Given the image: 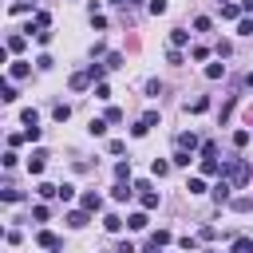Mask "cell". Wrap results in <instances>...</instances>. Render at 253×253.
<instances>
[{
	"label": "cell",
	"mask_w": 253,
	"mask_h": 253,
	"mask_svg": "<svg viewBox=\"0 0 253 253\" xmlns=\"http://www.w3.org/2000/svg\"><path fill=\"white\" fill-rule=\"evenodd\" d=\"M12 4H20V0H12Z\"/></svg>",
	"instance_id": "54"
},
{
	"label": "cell",
	"mask_w": 253,
	"mask_h": 253,
	"mask_svg": "<svg viewBox=\"0 0 253 253\" xmlns=\"http://www.w3.org/2000/svg\"><path fill=\"white\" fill-rule=\"evenodd\" d=\"M217 4H229V0H217Z\"/></svg>",
	"instance_id": "53"
},
{
	"label": "cell",
	"mask_w": 253,
	"mask_h": 253,
	"mask_svg": "<svg viewBox=\"0 0 253 253\" xmlns=\"http://www.w3.org/2000/svg\"><path fill=\"white\" fill-rule=\"evenodd\" d=\"M8 51H24V36H8Z\"/></svg>",
	"instance_id": "34"
},
{
	"label": "cell",
	"mask_w": 253,
	"mask_h": 253,
	"mask_svg": "<svg viewBox=\"0 0 253 253\" xmlns=\"http://www.w3.org/2000/svg\"><path fill=\"white\" fill-rule=\"evenodd\" d=\"M146 253H158V249H154V245H146Z\"/></svg>",
	"instance_id": "50"
},
{
	"label": "cell",
	"mask_w": 253,
	"mask_h": 253,
	"mask_svg": "<svg viewBox=\"0 0 253 253\" xmlns=\"http://www.w3.org/2000/svg\"><path fill=\"white\" fill-rule=\"evenodd\" d=\"M59 198H63V202H71V198H75V186H67V182H63V186H59Z\"/></svg>",
	"instance_id": "44"
},
{
	"label": "cell",
	"mask_w": 253,
	"mask_h": 253,
	"mask_svg": "<svg viewBox=\"0 0 253 253\" xmlns=\"http://www.w3.org/2000/svg\"><path fill=\"white\" fill-rule=\"evenodd\" d=\"M91 24H95V28L103 32V28H107V16H103V12H91Z\"/></svg>",
	"instance_id": "39"
},
{
	"label": "cell",
	"mask_w": 253,
	"mask_h": 253,
	"mask_svg": "<svg viewBox=\"0 0 253 253\" xmlns=\"http://www.w3.org/2000/svg\"><path fill=\"white\" fill-rule=\"evenodd\" d=\"M154 123H158V111H146V115H142V119H138V123L130 126V134H134V138H142V134H146V130H150Z\"/></svg>",
	"instance_id": "5"
},
{
	"label": "cell",
	"mask_w": 253,
	"mask_h": 253,
	"mask_svg": "<svg viewBox=\"0 0 253 253\" xmlns=\"http://www.w3.org/2000/svg\"><path fill=\"white\" fill-rule=\"evenodd\" d=\"M79 210H87V213H99V210H103V198H99L95 190H87V194L79 198Z\"/></svg>",
	"instance_id": "6"
},
{
	"label": "cell",
	"mask_w": 253,
	"mask_h": 253,
	"mask_svg": "<svg viewBox=\"0 0 253 253\" xmlns=\"http://www.w3.org/2000/svg\"><path fill=\"white\" fill-rule=\"evenodd\" d=\"M233 146H249V130H233Z\"/></svg>",
	"instance_id": "36"
},
{
	"label": "cell",
	"mask_w": 253,
	"mask_h": 253,
	"mask_svg": "<svg viewBox=\"0 0 253 253\" xmlns=\"http://www.w3.org/2000/svg\"><path fill=\"white\" fill-rule=\"evenodd\" d=\"M0 99H4V103H16V87H12V83H4V91H0Z\"/></svg>",
	"instance_id": "35"
},
{
	"label": "cell",
	"mask_w": 253,
	"mask_h": 253,
	"mask_svg": "<svg viewBox=\"0 0 253 253\" xmlns=\"http://www.w3.org/2000/svg\"><path fill=\"white\" fill-rule=\"evenodd\" d=\"M87 221H91V213H87V210H71V213H67V225H71V229H83Z\"/></svg>",
	"instance_id": "9"
},
{
	"label": "cell",
	"mask_w": 253,
	"mask_h": 253,
	"mask_svg": "<svg viewBox=\"0 0 253 253\" xmlns=\"http://www.w3.org/2000/svg\"><path fill=\"white\" fill-rule=\"evenodd\" d=\"M32 217H36V221H47V217H51V210H47V206H36V210H32Z\"/></svg>",
	"instance_id": "37"
},
{
	"label": "cell",
	"mask_w": 253,
	"mask_h": 253,
	"mask_svg": "<svg viewBox=\"0 0 253 253\" xmlns=\"http://www.w3.org/2000/svg\"><path fill=\"white\" fill-rule=\"evenodd\" d=\"M28 71H32V67H28V63H24V59H16V63H12V67H8V75H12V79H24V75H28Z\"/></svg>",
	"instance_id": "20"
},
{
	"label": "cell",
	"mask_w": 253,
	"mask_h": 253,
	"mask_svg": "<svg viewBox=\"0 0 253 253\" xmlns=\"http://www.w3.org/2000/svg\"><path fill=\"white\" fill-rule=\"evenodd\" d=\"M103 71H107V63H91V67H87V75H91V83H103Z\"/></svg>",
	"instance_id": "24"
},
{
	"label": "cell",
	"mask_w": 253,
	"mask_h": 253,
	"mask_svg": "<svg viewBox=\"0 0 253 253\" xmlns=\"http://www.w3.org/2000/svg\"><path fill=\"white\" fill-rule=\"evenodd\" d=\"M115 178L119 182H130V162H115Z\"/></svg>",
	"instance_id": "27"
},
{
	"label": "cell",
	"mask_w": 253,
	"mask_h": 253,
	"mask_svg": "<svg viewBox=\"0 0 253 253\" xmlns=\"http://www.w3.org/2000/svg\"><path fill=\"white\" fill-rule=\"evenodd\" d=\"M249 174H253V170H249V162H245V158H229V162H221V178H229L233 186H245V182H249Z\"/></svg>",
	"instance_id": "1"
},
{
	"label": "cell",
	"mask_w": 253,
	"mask_h": 253,
	"mask_svg": "<svg viewBox=\"0 0 253 253\" xmlns=\"http://www.w3.org/2000/svg\"><path fill=\"white\" fill-rule=\"evenodd\" d=\"M103 229H107V233H119V229H123V217H119V213H107V217H103Z\"/></svg>",
	"instance_id": "17"
},
{
	"label": "cell",
	"mask_w": 253,
	"mask_h": 253,
	"mask_svg": "<svg viewBox=\"0 0 253 253\" xmlns=\"http://www.w3.org/2000/svg\"><path fill=\"white\" fill-rule=\"evenodd\" d=\"M225 75V63H206V79H221Z\"/></svg>",
	"instance_id": "25"
},
{
	"label": "cell",
	"mask_w": 253,
	"mask_h": 253,
	"mask_svg": "<svg viewBox=\"0 0 253 253\" xmlns=\"http://www.w3.org/2000/svg\"><path fill=\"white\" fill-rule=\"evenodd\" d=\"M87 130H91L95 138H103V134H107V119H91V126H87Z\"/></svg>",
	"instance_id": "26"
},
{
	"label": "cell",
	"mask_w": 253,
	"mask_h": 253,
	"mask_svg": "<svg viewBox=\"0 0 253 253\" xmlns=\"http://www.w3.org/2000/svg\"><path fill=\"white\" fill-rule=\"evenodd\" d=\"M210 28H213L210 16H198V20H194V32H210Z\"/></svg>",
	"instance_id": "31"
},
{
	"label": "cell",
	"mask_w": 253,
	"mask_h": 253,
	"mask_svg": "<svg viewBox=\"0 0 253 253\" xmlns=\"http://www.w3.org/2000/svg\"><path fill=\"white\" fill-rule=\"evenodd\" d=\"M107 123H123V111L119 107H107Z\"/></svg>",
	"instance_id": "43"
},
{
	"label": "cell",
	"mask_w": 253,
	"mask_h": 253,
	"mask_svg": "<svg viewBox=\"0 0 253 253\" xmlns=\"http://www.w3.org/2000/svg\"><path fill=\"white\" fill-rule=\"evenodd\" d=\"M241 87H253V71H245V75H241Z\"/></svg>",
	"instance_id": "47"
},
{
	"label": "cell",
	"mask_w": 253,
	"mask_h": 253,
	"mask_svg": "<svg viewBox=\"0 0 253 253\" xmlns=\"http://www.w3.org/2000/svg\"><path fill=\"white\" fill-rule=\"evenodd\" d=\"M107 67H123V55L119 51H107Z\"/></svg>",
	"instance_id": "40"
},
{
	"label": "cell",
	"mask_w": 253,
	"mask_h": 253,
	"mask_svg": "<svg viewBox=\"0 0 253 253\" xmlns=\"http://www.w3.org/2000/svg\"><path fill=\"white\" fill-rule=\"evenodd\" d=\"M36 241H40V249H47V253H59V249H63V237H55L51 229H40Z\"/></svg>",
	"instance_id": "4"
},
{
	"label": "cell",
	"mask_w": 253,
	"mask_h": 253,
	"mask_svg": "<svg viewBox=\"0 0 253 253\" xmlns=\"http://www.w3.org/2000/svg\"><path fill=\"white\" fill-rule=\"evenodd\" d=\"M95 99H111V87L107 83H95Z\"/></svg>",
	"instance_id": "42"
},
{
	"label": "cell",
	"mask_w": 253,
	"mask_h": 253,
	"mask_svg": "<svg viewBox=\"0 0 253 253\" xmlns=\"http://www.w3.org/2000/svg\"><path fill=\"white\" fill-rule=\"evenodd\" d=\"M115 4H119V8H134L138 0H115Z\"/></svg>",
	"instance_id": "48"
},
{
	"label": "cell",
	"mask_w": 253,
	"mask_h": 253,
	"mask_svg": "<svg viewBox=\"0 0 253 253\" xmlns=\"http://www.w3.org/2000/svg\"><path fill=\"white\" fill-rule=\"evenodd\" d=\"M150 174H154V178H166V174H170V162L154 158V162H150Z\"/></svg>",
	"instance_id": "22"
},
{
	"label": "cell",
	"mask_w": 253,
	"mask_h": 253,
	"mask_svg": "<svg viewBox=\"0 0 253 253\" xmlns=\"http://www.w3.org/2000/svg\"><path fill=\"white\" fill-rule=\"evenodd\" d=\"M67 83H71V91H83V87L91 83V75H87V71H75V75H71Z\"/></svg>",
	"instance_id": "14"
},
{
	"label": "cell",
	"mask_w": 253,
	"mask_h": 253,
	"mask_svg": "<svg viewBox=\"0 0 253 253\" xmlns=\"http://www.w3.org/2000/svg\"><path fill=\"white\" fill-rule=\"evenodd\" d=\"M241 12H253V0H241Z\"/></svg>",
	"instance_id": "49"
},
{
	"label": "cell",
	"mask_w": 253,
	"mask_h": 253,
	"mask_svg": "<svg viewBox=\"0 0 253 253\" xmlns=\"http://www.w3.org/2000/svg\"><path fill=\"white\" fill-rule=\"evenodd\" d=\"M198 237H202V241H213V237H217V229H213V225H202V233H198Z\"/></svg>",
	"instance_id": "45"
},
{
	"label": "cell",
	"mask_w": 253,
	"mask_h": 253,
	"mask_svg": "<svg viewBox=\"0 0 253 253\" xmlns=\"http://www.w3.org/2000/svg\"><path fill=\"white\" fill-rule=\"evenodd\" d=\"M186 190H190V194H206V178H190Z\"/></svg>",
	"instance_id": "33"
},
{
	"label": "cell",
	"mask_w": 253,
	"mask_h": 253,
	"mask_svg": "<svg viewBox=\"0 0 253 253\" xmlns=\"http://www.w3.org/2000/svg\"><path fill=\"white\" fill-rule=\"evenodd\" d=\"M0 198H4V202H20V190H16V186H12V182H8V186H4V190H0Z\"/></svg>",
	"instance_id": "30"
},
{
	"label": "cell",
	"mask_w": 253,
	"mask_h": 253,
	"mask_svg": "<svg viewBox=\"0 0 253 253\" xmlns=\"http://www.w3.org/2000/svg\"><path fill=\"white\" fill-rule=\"evenodd\" d=\"M36 4H40V0H32V8H36Z\"/></svg>",
	"instance_id": "52"
},
{
	"label": "cell",
	"mask_w": 253,
	"mask_h": 253,
	"mask_svg": "<svg viewBox=\"0 0 253 253\" xmlns=\"http://www.w3.org/2000/svg\"><path fill=\"white\" fill-rule=\"evenodd\" d=\"M142 198V210H158V194L154 190H146V194H138Z\"/></svg>",
	"instance_id": "28"
},
{
	"label": "cell",
	"mask_w": 253,
	"mask_h": 253,
	"mask_svg": "<svg viewBox=\"0 0 253 253\" xmlns=\"http://www.w3.org/2000/svg\"><path fill=\"white\" fill-rule=\"evenodd\" d=\"M237 36H253V16H241L237 20Z\"/></svg>",
	"instance_id": "29"
},
{
	"label": "cell",
	"mask_w": 253,
	"mask_h": 253,
	"mask_svg": "<svg viewBox=\"0 0 253 253\" xmlns=\"http://www.w3.org/2000/svg\"><path fill=\"white\" fill-rule=\"evenodd\" d=\"M43 166H47V150H36V154L28 158V170H32V174H43Z\"/></svg>",
	"instance_id": "7"
},
{
	"label": "cell",
	"mask_w": 253,
	"mask_h": 253,
	"mask_svg": "<svg viewBox=\"0 0 253 253\" xmlns=\"http://www.w3.org/2000/svg\"><path fill=\"white\" fill-rule=\"evenodd\" d=\"M174 150H182V154H194V150H202V142H198V134H194V130H182V134L174 138Z\"/></svg>",
	"instance_id": "2"
},
{
	"label": "cell",
	"mask_w": 253,
	"mask_h": 253,
	"mask_svg": "<svg viewBox=\"0 0 253 253\" xmlns=\"http://www.w3.org/2000/svg\"><path fill=\"white\" fill-rule=\"evenodd\" d=\"M36 194H40L43 202H51V198H59V186H51V182H40V186H36Z\"/></svg>",
	"instance_id": "12"
},
{
	"label": "cell",
	"mask_w": 253,
	"mask_h": 253,
	"mask_svg": "<svg viewBox=\"0 0 253 253\" xmlns=\"http://www.w3.org/2000/svg\"><path fill=\"white\" fill-rule=\"evenodd\" d=\"M202 174L206 178H221V162L217 158H202Z\"/></svg>",
	"instance_id": "11"
},
{
	"label": "cell",
	"mask_w": 253,
	"mask_h": 253,
	"mask_svg": "<svg viewBox=\"0 0 253 253\" xmlns=\"http://www.w3.org/2000/svg\"><path fill=\"white\" fill-rule=\"evenodd\" d=\"M186 40H190V32H186V28H174V32H170V47H182Z\"/></svg>",
	"instance_id": "19"
},
{
	"label": "cell",
	"mask_w": 253,
	"mask_h": 253,
	"mask_svg": "<svg viewBox=\"0 0 253 253\" xmlns=\"http://www.w3.org/2000/svg\"><path fill=\"white\" fill-rule=\"evenodd\" d=\"M166 63H174V67H178V63H182V51H178V47H170V51H166Z\"/></svg>",
	"instance_id": "41"
},
{
	"label": "cell",
	"mask_w": 253,
	"mask_h": 253,
	"mask_svg": "<svg viewBox=\"0 0 253 253\" xmlns=\"http://www.w3.org/2000/svg\"><path fill=\"white\" fill-rule=\"evenodd\" d=\"M126 225H130V229H146V225H150V217H146V213H130V217H126Z\"/></svg>",
	"instance_id": "23"
},
{
	"label": "cell",
	"mask_w": 253,
	"mask_h": 253,
	"mask_svg": "<svg viewBox=\"0 0 253 253\" xmlns=\"http://www.w3.org/2000/svg\"><path fill=\"white\" fill-rule=\"evenodd\" d=\"M221 20H241V4H221Z\"/></svg>",
	"instance_id": "18"
},
{
	"label": "cell",
	"mask_w": 253,
	"mask_h": 253,
	"mask_svg": "<svg viewBox=\"0 0 253 253\" xmlns=\"http://www.w3.org/2000/svg\"><path fill=\"white\" fill-rule=\"evenodd\" d=\"M130 194H134V186H130V182H115V186H111V198H115V202H126Z\"/></svg>",
	"instance_id": "8"
},
{
	"label": "cell",
	"mask_w": 253,
	"mask_h": 253,
	"mask_svg": "<svg viewBox=\"0 0 253 253\" xmlns=\"http://www.w3.org/2000/svg\"><path fill=\"white\" fill-rule=\"evenodd\" d=\"M115 253H138V249H134V245H130V241H123V245H119V249H115Z\"/></svg>",
	"instance_id": "46"
},
{
	"label": "cell",
	"mask_w": 253,
	"mask_h": 253,
	"mask_svg": "<svg viewBox=\"0 0 253 253\" xmlns=\"http://www.w3.org/2000/svg\"><path fill=\"white\" fill-rule=\"evenodd\" d=\"M146 8H150V16H162V12H166V0H150Z\"/></svg>",
	"instance_id": "38"
},
{
	"label": "cell",
	"mask_w": 253,
	"mask_h": 253,
	"mask_svg": "<svg viewBox=\"0 0 253 253\" xmlns=\"http://www.w3.org/2000/svg\"><path fill=\"white\" fill-rule=\"evenodd\" d=\"M186 111H194V115H202V111H210V99H206V95H198L194 103H186Z\"/></svg>",
	"instance_id": "21"
},
{
	"label": "cell",
	"mask_w": 253,
	"mask_h": 253,
	"mask_svg": "<svg viewBox=\"0 0 253 253\" xmlns=\"http://www.w3.org/2000/svg\"><path fill=\"white\" fill-rule=\"evenodd\" d=\"M51 119H55V123H67V119H71V107H67V103H55V107H51Z\"/></svg>",
	"instance_id": "15"
},
{
	"label": "cell",
	"mask_w": 253,
	"mask_h": 253,
	"mask_svg": "<svg viewBox=\"0 0 253 253\" xmlns=\"http://www.w3.org/2000/svg\"><path fill=\"white\" fill-rule=\"evenodd\" d=\"M202 253H213V249H202Z\"/></svg>",
	"instance_id": "51"
},
{
	"label": "cell",
	"mask_w": 253,
	"mask_h": 253,
	"mask_svg": "<svg viewBox=\"0 0 253 253\" xmlns=\"http://www.w3.org/2000/svg\"><path fill=\"white\" fill-rule=\"evenodd\" d=\"M229 210H233V213H249V210H253V198H233Z\"/></svg>",
	"instance_id": "16"
},
{
	"label": "cell",
	"mask_w": 253,
	"mask_h": 253,
	"mask_svg": "<svg viewBox=\"0 0 253 253\" xmlns=\"http://www.w3.org/2000/svg\"><path fill=\"white\" fill-rule=\"evenodd\" d=\"M229 253H253V237H233Z\"/></svg>",
	"instance_id": "13"
},
{
	"label": "cell",
	"mask_w": 253,
	"mask_h": 253,
	"mask_svg": "<svg viewBox=\"0 0 253 253\" xmlns=\"http://www.w3.org/2000/svg\"><path fill=\"white\" fill-rule=\"evenodd\" d=\"M229 190H233V182H229V178H217V186H213L210 194H213V202H217V206H229V202H233V198H229Z\"/></svg>",
	"instance_id": "3"
},
{
	"label": "cell",
	"mask_w": 253,
	"mask_h": 253,
	"mask_svg": "<svg viewBox=\"0 0 253 253\" xmlns=\"http://www.w3.org/2000/svg\"><path fill=\"white\" fill-rule=\"evenodd\" d=\"M20 123H24L28 130H32V126H40V111H36V107H24V111H20Z\"/></svg>",
	"instance_id": "10"
},
{
	"label": "cell",
	"mask_w": 253,
	"mask_h": 253,
	"mask_svg": "<svg viewBox=\"0 0 253 253\" xmlns=\"http://www.w3.org/2000/svg\"><path fill=\"white\" fill-rule=\"evenodd\" d=\"M202 158H217V142L206 138V142H202Z\"/></svg>",
	"instance_id": "32"
}]
</instances>
